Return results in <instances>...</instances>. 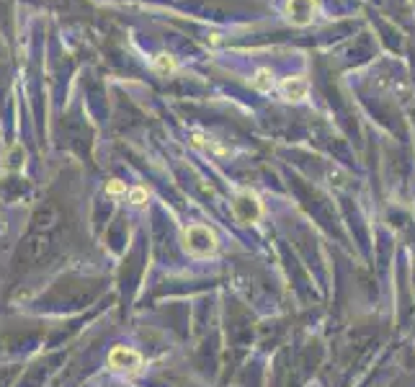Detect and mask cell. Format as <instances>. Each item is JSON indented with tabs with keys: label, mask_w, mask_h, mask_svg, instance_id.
Wrapping results in <instances>:
<instances>
[{
	"label": "cell",
	"mask_w": 415,
	"mask_h": 387,
	"mask_svg": "<svg viewBox=\"0 0 415 387\" xmlns=\"http://www.w3.org/2000/svg\"><path fill=\"white\" fill-rule=\"evenodd\" d=\"M183 250L193 258H209L217 253V233H214L212 227L206 225H189L183 230Z\"/></svg>",
	"instance_id": "obj_1"
},
{
	"label": "cell",
	"mask_w": 415,
	"mask_h": 387,
	"mask_svg": "<svg viewBox=\"0 0 415 387\" xmlns=\"http://www.w3.org/2000/svg\"><path fill=\"white\" fill-rule=\"evenodd\" d=\"M233 215L243 225H253L263 215V204L253 191H240L233 199Z\"/></svg>",
	"instance_id": "obj_2"
},
{
	"label": "cell",
	"mask_w": 415,
	"mask_h": 387,
	"mask_svg": "<svg viewBox=\"0 0 415 387\" xmlns=\"http://www.w3.org/2000/svg\"><path fill=\"white\" fill-rule=\"evenodd\" d=\"M318 3L315 0H287V16L294 26H309L315 21Z\"/></svg>",
	"instance_id": "obj_3"
},
{
	"label": "cell",
	"mask_w": 415,
	"mask_h": 387,
	"mask_svg": "<svg viewBox=\"0 0 415 387\" xmlns=\"http://www.w3.org/2000/svg\"><path fill=\"white\" fill-rule=\"evenodd\" d=\"M108 366L111 369H129V372H137L142 366V356L129 349V346H114L111 354H108Z\"/></svg>",
	"instance_id": "obj_4"
},
{
	"label": "cell",
	"mask_w": 415,
	"mask_h": 387,
	"mask_svg": "<svg viewBox=\"0 0 415 387\" xmlns=\"http://www.w3.org/2000/svg\"><path fill=\"white\" fill-rule=\"evenodd\" d=\"M26 158H29V152H26L21 142H11L5 148V152H3L0 168H3V173H21L23 165H26Z\"/></svg>",
	"instance_id": "obj_5"
},
{
	"label": "cell",
	"mask_w": 415,
	"mask_h": 387,
	"mask_svg": "<svg viewBox=\"0 0 415 387\" xmlns=\"http://www.w3.org/2000/svg\"><path fill=\"white\" fill-rule=\"evenodd\" d=\"M281 96L287 98V101H305L307 98V93H309V83L305 80V78H299V75H294V78H287L284 83H281Z\"/></svg>",
	"instance_id": "obj_6"
},
{
	"label": "cell",
	"mask_w": 415,
	"mask_h": 387,
	"mask_svg": "<svg viewBox=\"0 0 415 387\" xmlns=\"http://www.w3.org/2000/svg\"><path fill=\"white\" fill-rule=\"evenodd\" d=\"M250 86L256 88V91H261V93H268L274 88V73L268 67H258L256 75L250 78Z\"/></svg>",
	"instance_id": "obj_7"
},
{
	"label": "cell",
	"mask_w": 415,
	"mask_h": 387,
	"mask_svg": "<svg viewBox=\"0 0 415 387\" xmlns=\"http://www.w3.org/2000/svg\"><path fill=\"white\" fill-rule=\"evenodd\" d=\"M152 67H155L158 73H163V75H168V73L176 70V57H171L168 52L155 54V57H152Z\"/></svg>",
	"instance_id": "obj_8"
},
{
	"label": "cell",
	"mask_w": 415,
	"mask_h": 387,
	"mask_svg": "<svg viewBox=\"0 0 415 387\" xmlns=\"http://www.w3.org/2000/svg\"><path fill=\"white\" fill-rule=\"evenodd\" d=\"M147 189H145V186H132V189H129V202H132V204L134 207H145L147 204Z\"/></svg>",
	"instance_id": "obj_9"
},
{
	"label": "cell",
	"mask_w": 415,
	"mask_h": 387,
	"mask_svg": "<svg viewBox=\"0 0 415 387\" xmlns=\"http://www.w3.org/2000/svg\"><path fill=\"white\" fill-rule=\"evenodd\" d=\"M106 194H108V196H121V194H127V183L119 181V178H114V181L106 183Z\"/></svg>",
	"instance_id": "obj_10"
}]
</instances>
